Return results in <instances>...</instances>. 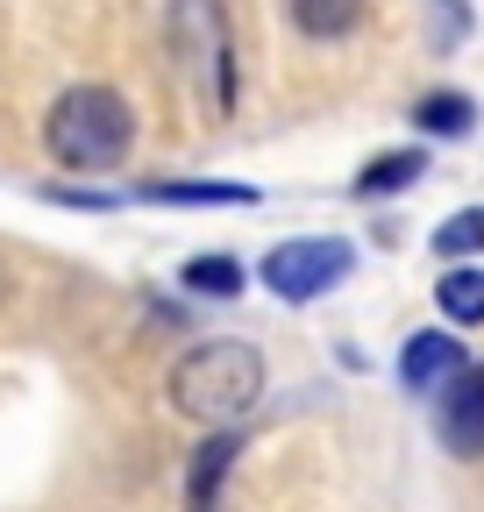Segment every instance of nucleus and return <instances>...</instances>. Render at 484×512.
Segmentation results:
<instances>
[{"instance_id":"nucleus-5","label":"nucleus","mask_w":484,"mask_h":512,"mask_svg":"<svg viewBox=\"0 0 484 512\" xmlns=\"http://www.w3.org/2000/svg\"><path fill=\"white\" fill-rule=\"evenodd\" d=\"M435 427H442V448H449V456H463V463L484 456V363H470L463 377L442 384V413H435Z\"/></svg>"},{"instance_id":"nucleus-16","label":"nucleus","mask_w":484,"mask_h":512,"mask_svg":"<svg viewBox=\"0 0 484 512\" xmlns=\"http://www.w3.org/2000/svg\"><path fill=\"white\" fill-rule=\"evenodd\" d=\"M463 29H470V8H463V0H435V43H442V50H456V43H463Z\"/></svg>"},{"instance_id":"nucleus-17","label":"nucleus","mask_w":484,"mask_h":512,"mask_svg":"<svg viewBox=\"0 0 484 512\" xmlns=\"http://www.w3.org/2000/svg\"><path fill=\"white\" fill-rule=\"evenodd\" d=\"M0 299H8V264H0Z\"/></svg>"},{"instance_id":"nucleus-13","label":"nucleus","mask_w":484,"mask_h":512,"mask_svg":"<svg viewBox=\"0 0 484 512\" xmlns=\"http://www.w3.org/2000/svg\"><path fill=\"white\" fill-rule=\"evenodd\" d=\"M178 285H186L193 299H235V292H242V264L214 249V256H193V264L178 271Z\"/></svg>"},{"instance_id":"nucleus-9","label":"nucleus","mask_w":484,"mask_h":512,"mask_svg":"<svg viewBox=\"0 0 484 512\" xmlns=\"http://www.w3.org/2000/svg\"><path fill=\"white\" fill-rule=\"evenodd\" d=\"M285 15L299 36H314V43H342L356 22H363V0H285Z\"/></svg>"},{"instance_id":"nucleus-12","label":"nucleus","mask_w":484,"mask_h":512,"mask_svg":"<svg viewBox=\"0 0 484 512\" xmlns=\"http://www.w3.org/2000/svg\"><path fill=\"white\" fill-rule=\"evenodd\" d=\"M413 128L420 136H442V143H463L477 128V107H470V93H428L413 107Z\"/></svg>"},{"instance_id":"nucleus-8","label":"nucleus","mask_w":484,"mask_h":512,"mask_svg":"<svg viewBox=\"0 0 484 512\" xmlns=\"http://www.w3.org/2000/svg\"><path fill=\"white\" fill-rule=\"evenodd\" d=\"M435 306L456 328H484V264H449L435 285Z\"/></svg>"},{"instance_id":"nucleus-11","label":"nucleus","mask_w":484,"mask_h":512,"mask_svg":"<svg viewBox=\"0 0 484 512\" xmlns=\"http://www.w3.org/2000/svg\"><path fill=\"white\" fill-rule=\"evenodd\" d=\"M235 463V427H214V441L193 456V477H186V512H214V491Z\"/></svg>"},{"instance_id":"nucleus-1","label":"nucleus","mask_w":484,"mask_h":512,"mask_svg":"<svg viewBox=\"0 0 484 512\" xmlns=\"http://www.w3.org/2000/svg\"><path fill=\"white\" fill-rule=\"evenodd\" d=\"M164 392H171L178 413L200 420V427H235L242 413H257V399H264V349L242 342V335L193 342L186 356L171 363Z\"/></svg>"},{"instance_id":"nucleus-6","label":"nucleus","mask_w":484,"mask_h":512,"mask_svg":"<svg viewBox=\"0 0 484 512\" xmlns=\"http://www.w3.org/2000/svg\"><path fill=\"white\" fill-rule=\"evenodd\" d=\"M463 370H470V349L449 328H420L399 349V384H406V392H442V384L463 377Z\"/></svg>"},{"instance_id":"nucleus-10","label":"nucleus","mask_w":484,"mask_h":512,"mask_svg":"<svg viewBox=\"0 0 484 512\" xmlns=\"http://www.w3.org/2000/svg\"><path fill=\"white\" fill-rule=\"evenodd\" d=\"M420 171H428V150H385L356 171V200H385V192H406L420 185Z\"/></svg>"},{"instance_id":"nucleus-3","label":"nucleus","mask_w":484,"mask_h":512,"mask_svg":"<svg viewBox=\"0 0 484 512\" xmlns=\"http://www.w3.org/2000/svg\"><path fill=\"white\" fill-rule=\"evenodd\" d=\"M164 36H171V57L207 100V114H228L235 107V57H228V22L214 0H171L164 15Z\"/></svg>"},{"instance_id":"nucleus-14","label":"nucleus","mask_w":484,"mask_h":512,"mask_svg":"<svg viewBox=\"0 0 484 512\" xmlns=\"http://www.w3.org/2000/svg\"><path fill=\"white\" fill-rule=\"evenodd\" d=\"M435 256H442V264H456V256H484V207H456L435 228Z\"/></svg>"},{"instance_id":"nucleus-4","label":"nucleus","mask_w":484,"mask_h":512,"mask_svg":"<svg viewBox=\"0 0 484 512\" xmlns=\"http://www.w3.org/2000/svg\"><path fill=\"white\" fill-rule=\"evenodd\" d=\"M349 264H356V249H349L342 235H292V242L264 249L257 278H264L285 306H307V299L335 292V285L349 278Z\"/></svg>"},{"instance_id":"nucleus-7","label":"nucleus","mask_w":484,"mask_h":512,"mask_svg":"<svg viewBox=\"0 0 484 512\" xmlns=\"http://www.w3.org/2000/svg\"><path fill=\"white\" fill-rule=\"evenodd\" d=\"M150 207H257V185H214V178H150L136 185Z\"/></svg>"},{"instance_id":"nucleus-15","label":"nucleus","mask_w":484,"mask_h":512,"mask_svg":"<svg viewBox=\"0 0 484 512\" xmlns=\"http://www.w3.org/2000/svg\"><path fill=\"white\" fill-rule=\"evenodd\" d=\"M43 200L50 207H79V214H114L121 192H107V185H43Z\"/></svg>"},{"instance_id":"nucleus-2","label":"nucleus","mask_w":484,"mask_h":512,"mask_svg":"<svg viewBox=\"0 0 484 512\" xmlns=\"http://www.w3.org/2000/svg\"><path fill=\"white\" fill-rule=\"evenodd\" d=\"M43 150L65 171H114L136 150V114L114 86H65L43 114Z\"/></svg>"}]
</instances>
